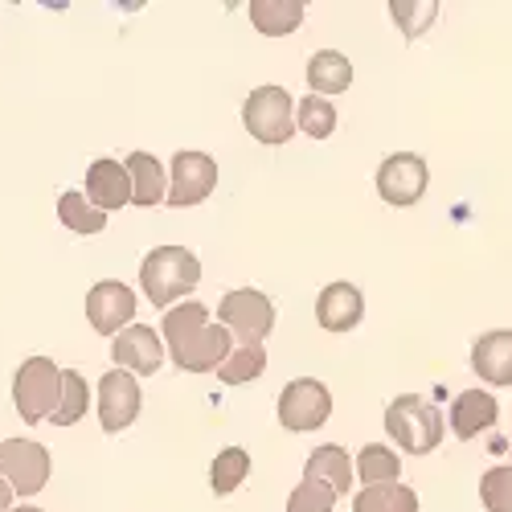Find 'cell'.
<instances>
[{
    "label": "cell",
    "instance_id": "6da1fadb",
    "mask_svg": "<svg viewBox=\"0 0 512 512\" xmlns=\"http://www.w3.org/2000/svg\"><path fill=\"white\" fill-rule=\"evenodd\" d=\"M160 340L168 345V357L181 373H218V365L234 349V336L218 320H209V308L197 300L164 312Z\"/></svg>",
    "mask_w": 512,
    "mask_h": 512
},
{
    "label": "cell",
    "instance_id": "7a4b0ae2",
    "mask_svg": "<svg viewBox=\"0 0 512 512\" xmlns=\"http://www.w3.org/2000/svg\"><path fill=\"white\" fill-rule=\"evenodd\" d=\"M201 283V263L185 246H156L140 263V287L152 308H173Z\"/></svg>",
    "mask_w": 512,
    "mask_h": 512
},
{
    "label": "cell",
    "instance_id": "3957f363",
    "mask_svg": "<svg viewBox=\"0 0 512 512\" xmlns=\"http://www.w3.org/2000/svg\"><path fill=\"white\" fill-rule=\"evenodd\" d=\"M386 435L410 455H431L443 443V410L418 394H402L386 406Z\"/></svg>",
    "mask_w": 512,
    "mask_h": 512
},
{
    "label": "cell",
    "instance_id": "277c9868",
    "mask_svg": "<svg viewBox=\"0 0 512 512\" xmlns=\"http://www.w3.org/2000/svg\"><path fill=\"white\" fill-rule=\"evenodd\" d=\"M58 398H62V369L50 357L21 361V369L13 373V402H17L21 422L29 426L46 422L58 410Z\"/></svg>",
    "mask_w": 512,
    "mask_h": 512
},
{
    "label": "cell",
    "instance_id": "5b68a950",
    "mask_svg": "<svg viewBox=\"0 0 512 512\" xmlns=\"http://www.w3.org/2000/svg\"><path fill=\"white\" fill-rule=\"evenodd\" d=\"M242 123L259 144H287L295 136V103L283 87H259L242 103Z\"/></svg>",
    "mask_w": 512,
    "mask_h": 512
},
{
    "label": "cell",
    "instance_id": "8992f818",
    "mask_svg": "<svg viewBox=\"0 0 512 512\" xmlns=\"http://www.w3.org/2000/svg\"><path fill=\"white\" fill-rule=\"evenodd\" d=\"M218 324L234 340H254V345H263V340L271 336V328H275V304L254 287L226 291L222 304H218Z\"/></svg>",
    "mask_w": 512,
    "mask_h": 512
},
{
    "label": "cell",
    "instance_id": "52a82bcc",
    "mask_svg": "<svg viewBox=\"0 0 512 512\" xmlns=\"http://www.w3.org/2000/svg\"><path fill=\"white\" fill-rule=\"evenodd\" d=\"M332 414V394L324 381L316 377H295L283 386L279 394V422H283V431H295V435H304V431H320V426L328 422Z\"/></svg>",
    "mask_w": 512,
    "mask_h": 512
},
{
    "label": "cell",
    "instance_id": "ba28073f",
    "mask_svg": "<svg viewBox=\"0 0 512 512\" xmlns=\"http://www.w3.org/2000/svg\"><path fill=\"white\" fill-rule=\"evenodd\" d=\"M0 480L17 496H37L50 484V451L33 439H5L0 443Z\"/></svg>",
    "mask_w": 512,
    "mask_h": 512
},
{
    "label": "cell",
    "instance_id": "9c48e42d",
    "mask_svg": "<svg viewBox=\"0 0 512 512\" xmlns=\"http://www.w3.org/2000/svg\"><path fill=\"white\" fill-rule=\"evenodd\" d=\"M426 185H431V173H426V160L414 156V152H394L377 168V193L394 209H406V205L422 201Z\"/></svg>",
    "mask_w": 512,
    "mask_h": 512
},
{
    "label": "cell",
    "instance_id": "30bf717a",
    "mask_svg": "<svg viewBox=\"0 0 512 512\" xmlns=\"http://www.w3.org/2000/svg\"><path fill=\"white\" fill-rule=\"evenodd\" d=\"M168 205L173 209H189L201 205L213 189H218V164L205 152H177L173 156V177H168Z\"/></svg>",
    "mask_w": 512,
    "mask_h": 512
},
{
    "label": "cell",
    "instance_id": "8fae6325",
    "mask_svg": "<svg viewBox=\"0 0 512 512\" xmlns=\"http://www.w3.org/2000/svg\"><path fill=\"white\" fill-rule=\"evenodd\" d=\"M136 316V291L119 283V279H103L87 291V320L99 336H119L123 328H132Z\"/></svg>",
    "mask_w": 512,
    "mask_h": 512
},
{
    "label": "cell",
    "instance_id": "7c38bea8",
    "mask_svg": "<svg viewBox=\"0 0 512 512\" xmlns=\"http://www.w3.org/2000/svg\"><path fill=\"white\" fill-rule=\"evenodd\" d=\"M140 406H144V398H140V386H136L132 373H123V369L103 373V381H99V426L107 435L127 431V426L140 418Z\"/></svg>",
    "mask_w": 512,
    "mask_h": 512
},
{
    "label": "cell",
    "instance_id": "4fadbf2b",
    "mask_svg": "<svg viewBox=\"0 0 512 512\" xmlns=\"http://www.w3.org/2000/svg\"><path fill=\"white\" fill-rule=\"evenodd\" d=\"M111 361H115V369H123V373H144V377H152V373L164 365V340H160V332H152L148 324H132V328H123V332L111 340Z\"/></svg>",
    "mask_w": 512,
    "mask_h": 512
},
{
    "label": "cell",
    "instance_id": "5bb4252c",
    "mask_svg": "<svg viewBox=\"0 0 512 512\" xmlns=\"http://www.w3.org/2000/svg\"><path fill=\"white\" fill-rule=\"evenodd\" d=\"M365 316V295L353 283H328L316 300V320L324 332H353Z\"/></svg>",
    "mask_w": 512,
    "mask_h": 512
},
{
    "label": "cell",
    "instance_id": "9a60e30c",
    "mask_svg": "<svg viewBox=\"0 0 512 512\" xmlns=\"http://www.w3.org/2000/svg\"><path fill=\"white\" fill-rule=\"evenodd\" d=\"M87 201L103 213L111 209H123L127 201H132V177H127V168L119 160H95L87 168Z\"/></svg>",
    "mask_w": 512,
    "mask_h": 512
},
{
    "label": "cell",
    "instance_id": "2e32d148",
    "mask_svg": "<svg viewBox=\"0 0 512 512\" xmlns=\"http://www.w3.org/2000/svg\"><path fill=\"white\" fill-rule=\"evenodd\" d=\"M353 476H357V472H353V459H349V451H345V447H336V443L316 447V451L308 455V463H304V480L324 484L332 496H349Z\"/></svg>",
    "mask_w": 512,
    "mask_h": 512
},
{
    "label": "cell",
    "instance_id": "e0dca14e",
    "mask_svg": "<svg viewBox=\"0 0 512 512\" xmlns=\"http://www.w3.org/2000/svg\"><path fill=\"white\" fill-rule=\"evenodd\" d=\"M472 369L488 386H512V332H484L472 345Z\"/></svg>",
    "mask_w": 512,
    "mask_h": 512
},
{
    "label": "cell",
    "instance_id": "ac0fdd59",
    "mask_svg": "<svg viewBox=\"0 0 512 512\" xmlns=\"http://www.w3.org/2000/svg\"><path fill=\"white\" fill-rule=\"evenodd\" d=\"M500 418V406L492 394L484 390H463L451 406V435L455 439H476L480 431H488V426H496Z\"/></svg>",
    "mask_w": 512,
    "mask_h": 512
},
{
    "label": "cell",
    "instance_id": "d6986e66",
    "mask_svg": "<svg viewBox=\"0 0 512 512\" xmlns=\"http://www.w3.org/2000/svg\"><path fill=\"white\" fill-rule=\"evenodd\" d=\"M123 168H127V177H132V201H136V205L152 209V205L168 201V177H164V168H160L156 156L132 152V156L123 160Z\"/></svg>",
    "mask_w": 512,
    "mask_h": 512
},
{
    "label": "cell",
    "instance_id": "ffe728a7",
    "mask_svg": "<svg viewBox=\"0 0 512 512\" xmlns=\"http://www.w3.org/2000/svg\"><path fill=\"white\" fill-rule=\"evenodd\" d=\"M308 82H312V95H320V99L340 95V91L353 87V62L345 54H336V50H320L308 62Z\"/></svg>",
    "mask_w": 512,
    "mask_h": 512
},
{
    "label": "cell",
    "instance_id": "44dd1931",
    "mask_svg": "<svg viewBox=\"0 0 512 512\" xmlns=\"http://www.w3.org/2000/svg\"><path fill=\"white\" fill-rule=\"evenodd\" d=\"M250 21L267 37H283L304 25V5L300 0H250Z\"/></svg>",
    "mask_w": 512,
    "mask_h": 512
},
{
    "label": "cell",
    "instance_id": "7402d4cb",
    "mask_svg": "<svg viewBox=\"0 0 512 512\" xmlns=\"http://www.w3.org/2000/svg\"><path fill=\"white\" fill-rule=\"evenodd\" d=\"M263 369H267V349L254 345V340H234L230 357L218 365V377L226 386H246V381L263 377Z\"/></svg>",
    "mask_w": 512,
    "mask_h": 512
},
{
    "label": "cell",
    "instance_id": "603a6c76",
    "mask_svg": "<svg viewBox=\"0 0 512 512\" xmlns=\"http://www.w3.org/2000/svg\"><path fill=\"white\" fill-rule=\"evenodd\" d=\"M353 472H357V480H361L365 488H377V484H398L402 463H398V455H394L390 447L369 443V447H361V451H357Z\"/></svg>",
    "mask_w": 512,
    "mask_h": 512
},
{
    "label": "cell",
    "instance_id": "cb8c5ba5",
    "mask_svg": "<svg viewBox=\"0 0 512 512\" xmlns=\"http://www.w3.org/2000/svg\"><path fill=\"white\" fill-rule=\"evenodd\" d=\"M58 218H62L66 230H74V234H82V238L107 230V213L95 209V205L87 201V193H78V189L62 193V201H58Z\"/></svg>",
    "mask_w": 512,
    "mask_h": 512
},
{
    "label": "cell",
    "instance_id": "d4e9b609",
    "mask_svg": "<svg viewBox=\"0 0 512 512\" xmlns=\"http://www.w3.org/2000/svg\"><path fill=\"white\" fill-rule=\"evenodd\" d=\"M353 512H418V496L406 484H377L353 496Z\"/></svg>",
    "mask_w": 512,
    "mask_h": 512
},
{
    "label": "cell",
    "instance_id": "484cf974",
    "mask_svg": "<svg viewBox=\"0 0 512 512\" xmlns=\"http://www.w3.org/2000/svg\"><path fill=\"white\" fill-rule=\"evenodd\" d=\"M91 406V390H87V377L74 373V369H62V398H58V410L50 414L54 426H74Z\"/></svg>",
    "mask_w": 512,
    "mask_h": 512
},
{
    "label": "cell",
    "instance_id": "4316f807",
    "mask_svg": "<svg viewBox=\"0 0 512 512\" xmlns=\"http://www.w3.org/2000/svg\"><path fill=\"white\" fill-rule=\"evenodd\" d=\"M246 476H250V455L242 447H226V451H218V459L209 463V484L218 496H230L234 488H242Z\"/></svg>",
    "mask_w": 512,
    "mask_h": 512
},
{
    "label": "cell",
    "instance_id": "83f0119b",
    "mask_svg": "<svg viewBox=\"0 0 512 512\" xmlns=\"http://www.w3.org/2000/svg\"><path fill=\"white\" fill-rule=\"evenodd\" d=\"M295 127L312 140H328L336 132V107L320 95H308L304 103H295Z\"/></svg>",
    "mask_w": 512,
    "mask_h": 512
},
{
    "label": "cell",
    "instance_id": "f1b7e54d",
    "mask_svg": "<svg viewBox=\"0 0 512 512\" xmlns=\"http://www.w3.org/2000/svg\"><path fill=\"white\" fill-rule=\"evenodd\" d=\"M390 13L398 21V29L414 41L418 33H426V25L439 17V0H422V5H410V0H390Z\"/></svg>",
    "mask_w": 512,
    "mask_h": 512
},
{
    "label": "cell",
    "instance_id": "f546056e",
    "mask_svg": "<svg viewBox=\"0 0 512 512\" xmlns=\"http://www.w3.org/2000/svg\"><path fill=\"white\" fill-rule=\"evenodd\" d=\"M480 504L488 512H512V467H492V472H484Z\"/></svg>",
    "mask_w": 512,
    "mask_h": 512
},
{
    "label": "cell",
    "instance_id": "4dcf8cb0",
    "mask_svg": "<svg viewBox=\"0 0 512 512\" xmlns=\"http://www.w3.org/2000/svg\"><path fill=\"white\" fill-rule=\"evenodd\" d=\"M332 504H336V496L324 484H312V480H304L287 496V512H332Z\"/></svg>",
    "mask_w": 512,
    "mask_h": 512
},
{
    "label": "cell",
    "instance_id": "1f68e13d",
    "mask_svg": "<svg viewBox=\"0 0 512 512\" xmlns=\"http://www.w3.org/2000/svg\"><path fill=\"white\" fill-rule=\"evenodd\" d=\"M0 512H13V488L0 480Z\"/></svg>",
    "mask_w": 512,
    "mask_h": 512
},
{
    "label": "cell",
    "instance_id": "d6a6232c",
    "mask_svg": "<svg viewBox=\"0 0 512 512\" xmlns=\"http://www.w3.org/2000/svg\"><path fill=\"white\" fill-rule=\"evenodd\" d=\"M13 512H46V508H33V504H17Z\"/></svg>",
    "mask_w": 512,
    "mask_h": 512
}]
</instances>
